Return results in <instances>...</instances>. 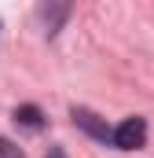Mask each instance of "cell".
I'll use <instances>...</instances> for the list:
<instances>
[{"instance_id":"6da1fadb","label":"cell","mask_w":154,"mask_h":158,"mask_svg":"<svg viewBox=\"0 0 154 158\" xmlns=\"http://www.w3.org/2000/svg\"><path fill=\"white\" fill-rule=\"evenodd\" d=\"M143 143H147V118L136 114V118H125L114 129V147H121V151H136Z\"/></svg>"},{"instance_id":"7a4b0ae2","label":"cell","mask_w":154,"mask_h":158,"mask_svg":"<svg viewBox=\"0 0 154 158\" xmlns=\"http://www.w3.org/2000/svg\"><path fill=\"white\" fill-rule=\"evenodd\" d=\"M70 118H74V125H77V129H84L92 140H99V143H114V129L99 118L95 110H88V107H74Z\"/></svg>"},{"instance_id":"3957f363","label":"cell","mask_w":154,"mask_h":158,"mask_svg":"<svg viewBox=\"0 0 154 158\" xmlns=\"http://www.w3.org/2000/svg\"><path fill=\"white\" fill-rule=\"evenodd\" d=\"M40 19H44V33L55 37L59 26L70 19V4H48V7H40Z\"/></svg>"},{"instance_id":"277c9868","label":"cell","mask_w":154,"mask_h":158,"mask_svg":"<svg viewBox=\"0 0 154 158\" xmlns=\"http://www.w3.org/2000/svg\"><path fill=\"white\" fill-rule=\"evenodd\" d=\"M15 121H18L22 129H33V132H37L40 125H44V114H40V107L26 103V107H18V110H15Z\"/></svg>"},{"instance_id":"5b68a950","label":"cell","mask_w":154,"mask_h":158,"mask_svg":"<svg viewBox=\"0 0 154 158\" xmlns=\"http://www.w3.org/2000/svg\"><path fill=\"white\" fill-rule=\"evenodd\" d=\"M0 158H22V151H18L11 140H4V136H0Z\"/></svg>"},{"instance_id":"8992f818","label":"cell","mask_w":154,"mask_h":158,"mask_svg":"<svg viewBox=\"0 0 154 158\" xmlns=\"http://www.w3.org/2000/svg\"><path fill=\"white\" fill-rule=\"evenodd\" d=\"M44 158H66V151H63V147H48V155Z\"/></svg>"}]
</instances>
